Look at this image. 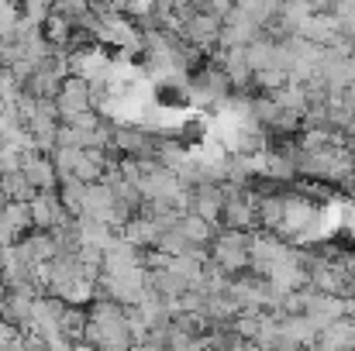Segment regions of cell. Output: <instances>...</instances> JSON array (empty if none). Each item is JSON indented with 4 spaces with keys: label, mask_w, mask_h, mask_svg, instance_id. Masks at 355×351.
<instances>
[{
    "label": "cell",
    "mask_w": 355,
    "mask_h": 351,
    "mask_svg": "<svg viewBox=\"0 0 355 351\" xmlns=\"http://www.w3.org/2000/svg\"><path fill=\"white\" fill-rule=\"evenodd\" d=\"M211 258L225 269V272H241L252 265V255H248V231H235V228H221L211 241Z\"/></svg>",
    "instance_id": "cell-1"
},
{
    "label": "cell",
    "mask_w": 355,
    "mask_h": 351,
    "mask_svg": "<svg viewBox=\"0 0 355 351\" xmlns=\"http://www.w3.org/2000/svg\"><path fill=\"white\" fill-rule=\"evenodd\" d=\"M183 17H187V21H183V38L193 42L197 48H211V45L221 42V28H225V21H221L218 14H211V10H197V7H187Z\"/></svg>",
    "instance_id": "cell-2"
},
{
    "label": "cell",
    "mask_w": 355,
    "mask_h": 351,
    "mask_svg": "<svg viewBox=\"0 0 355 351\" xmlns=\"http://www.w3.org/2000/svg\"><path fill=\"white\" fill-rule=\"evenodd\" d=\"M28 207H31V224H35V228H42V231H52V228H59V224L73 221V214L66 210V204H62L59 190H42Z\"/></svg>",
    "instance_id": "cell-3"
},
{
    "label": "cell",
    "mask_w": 355,
    "mask_h": 351,
    "mask_svg": "<svg viewBox=\"0 0 355 351\" xmlns=\"http://www.w3.org/2000/svg\"><path fill=\"white\" fill-rule=\"evenodd\" d=\"M159 234H162V228H159L148 214H135V217L121 228V237H128V241L138 244V248H152V244L159 241Z\"/></svg>",
    "instance_id": "cell-4"
},
{
    "label": "cell",
    "mask_w": 355,
    "mask_h": 351,
    "mask_svg": "<svg viewBox=\"0 0 355 351\" xmlns=\"http://www.w3.org/2000/svg\"><path fill=\"white\" fill-rule=\"evenodd\" d=\"M187 241H193V244H204V248H211V241H214V234L218 228L204 217V214H193V210H183V217H180V224H176Z\"/></svg>",
    "instance_id": "cell-5"
},
{
    "label": "cell",
    "mask_w": 355,
    "mask_h": 351,
    "mask_svg": "<svg viewBox=\"0 0 355 351\" xmlns=\"http://www.w3.org/2000/svg\"><path fill=\"white\" fill-rule=\"evenodd\" d=\"M0 186H3V200H21V204H31L42 190L24 176V169H17V172H7V176H0Z\"/></svg>",
    "instance_id": "cell-6"
},
{
    "label": "cell",
    "mask_w": 355,
    "mask_h": 351,
    "mask_svg": "<svg viewBox=\"0 0 355 351\" xmlns=\"http://www.w3.org/2000/svg\"><path fill=\"white\" fill-rule=\"evenodd\" d=\"M42 28H45V38H49L55 48H66L69 38H73V31H76V17H69V14H62V10H52Z\"/></svg>",
    "instance_id": "cell-7"
},
{
    "label": "cell",
    "mask_w": 355,
    "mask_h": 351,
    "mask_svg": "<svg viewBox=\"0 0 355 351\" xmlns=\"http://www.w3.org/2000/svg\"><path fill=\"white\" fill-rule=\"evenodd\" d=\"M59 197H62L66 210H69L73 217H80V214H83V197H87V183H83L80 176H66V179L59 183Z\"/></svg>",
    "instance_id": "cell-8"
},
{
    "label": "cell",
    "mask_w": 355,
    "mask_h": 351,
    "mask_svg": "<svg viewBox=\"0 0 355 351\" xmlns=\"http://www.w3.org/2000/svg\"><path fill=\"white\" fill-rule=\"evenodd\" d=\"M0 217H3V224H7V228H14L17 234H24V231H31V228H35V224H31V207H28V204H21V200H3Z\"/></svg>",
    "instance_id": "cell-9"
},
{
    "label": "cell",
    "mask_w": 355,
    "mask_h": 351,
    "mask_svg": "<svg viewBox=\"0 0 355 351\" xmlns=\"http://www.w3.org/2000/svg\"><path fill=\"white\" fill-rule=\"evenodd\" d=\"M49 155H52V162H55V169H59V179H66V176H73V172H76V162H80L83 148H73V145H55Z\"/></svg>",
    "instance_id": "cell-10"
},
{
    "label": "cell",
    "mask_w": 355,
    "mask_h": 351,
    "mask_svg": "<svg viewBox=\"0 0 355 351\" xmlns=\"http://www.w3.org/2000/svg\"><path fill=\"white\" fill-rule=\"evenodd\" d=\"M21 159H24V152H21L14 141L0 138V176H7V172H17V169H21Z\"/></svg>",
    "instance_id": "cell-11"
},
{
    "label": "cell",
    "mask_w": 355,
    "mask_h": 351,
    "mask_svg": "<svg viewBox=\"0 0 355 351\" xmlns=\"http://www.w3.org/2000/svg\"><path fill=\"white\" fill-rule=\"evenodd\" d=\"M52 10H55V0H21V14H28L38 24H45Z\"/></svg>",
    "instance_id": "cell-12"
}]
</instances>
